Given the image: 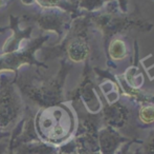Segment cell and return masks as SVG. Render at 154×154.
<instances>
[{"mask_svg":"<svg viewBox=\"0 0 154 154\" xmlns=\"http://www.w3.org/2000/svg\"><path fill=\"white\" fill-rule=\"evenodd\" d=\"M71 64L65 58L61 60V68L54 77L42 74L36 67H27L25 70H19L14 75V81L19 92L29 98L41 108H47L62 103L63 84L66 75L71 69Z\"/></svg>","mask_w":154,"mask_h":154,"instance_id":"1","label":"cell"},{"mask_svg":"<svg viewBox=\"0 0 154 154\" xmlns=\"http://www.w3.org/2000/svg\"><path fill=\"white\" fill-rule=\"evenodd\" d=\"M34 123L39 138L53 146L64 143L73 128L72 116L62 103L41 108L38 113L35 114Z\"/></svg>","mask_w":154,"mask_h":154,"instance_id":"2","label":"cell"},{"mask_svg":"<svg viewBox=\"0 0 154 154\" xmlns=\"http://www.w3.org/2000/svg\"><path fill=\"white\" fill-rule=\"evenodd\" d=\"M24 108L14 76H11L8 72L0 73V131L11 132L14 129L22 118Z\"/></svg>","mask_w":154,"mask_h":154,"instance_id":"3","label":"cell"},{"mask_svg":"<svg viewBox=\"0 0 154 154\" xmlns=\"http://www.w3.org/2000/svg\"><path fill=\"white\" fill-rule=\"evenodd\" d=\"M49 36H39L38 38L31 39L25 47H22L18 51L12 53H0V73L13 72L18 74L22 67H36V68L47 69V64L43 61H39L35 54L38 50L42 49L43 44L48 40Z\"/></svg>","mask_w":154,"mask_h":154,"instance_id":"4","label":"cell"},{"mask_svg":"<svg viewBox=\"0 0 154 154\" xmlns=\"http://www.w3.org/2000/svg\"><path fill=\"white\" fill-rule=\"evenodd\" d=\"M23 21L37 25L40 30L45 32L53 31L58 35V42L63 39L65 31L70 25V15L58 8H41L36 12L25 13L21 16Z\"/></svg>","mask_w":154,"mask_h":154,"instance_id":"5","label":"cell"},{"mask_svg":"<svg viewBox=\"0 0 154 154\" xmlns=\"http://www.w3.org/2000/svg\"><path fill=\"white\" fill-rule=\"evenodd\" d=\"M20 17H15L13 14L10 15V29L13 31L12 37L5 41L2 47L0 53H12L21 49V43L23 40H31V34L34 30L32 25H29L26 29L21 30L19 28L20 25Z\"/></svg>","mask_w":154,"mask_h":154,"instance_id":"6","label":"cell"},{"mask_svg":"<svg viewBox=\"0 0 154 154\" xmlns=\"http://www.w3.org/2000/svg\"><path fill=\"white\" fill-rule=\"evenodd\" d=\"M12 150L15 154H57L58 152L57 147L44 143L42 140L20 145Z\"/></svg>","mask_w":154,"mask_h":154,"instance_id":"7","label":"cell"},{"mask_svg":"<svg viewBox=\"0 0 154 154\" xmlns=\"http://www.w3.org/2000/svg\"><path fill=\"white\" fill-rule=\"evenodd\" d=\"M142 117L145 121H149V123L154 120V108H146V109H143Z\"/></svg>","mask_w":154,"mask_h":154,"instance_id":"8","label":"cell"},{"mask_svg":"<svg viewBox=\"0 0 154 154\" xmlns=\"http://www.w3.org/2000/svg\"><path fill=\"white\" fill-rule=\"evenodd\" d=\"M10 147V137L0 139V154H8Z\"/></svg>","mask_w":154,"mask_h":154,"instance_id":"9","label":"cell"},{"mask_svg":"<svg viewBox=\"0 0 154 154\" xmlns=\"http://www.w3.org/2000/svg\"><path fill=\"white\" fill-rule=\"evenodd\" d=\"M11 136V132H3L0 131V139H3V138H8Z\"/></svg>","mask_w":154,"mask_h":154,"instance_id":"10","label":"cell"},{"mask_svg":"<svg viewBox=\"0 0 154 154\" xmlns=\"http://www.w3.org/2000/svg\"><path fill=\"white\" fill-rule=\"evenodd\" d=\"M8 4V1H1V0H0V8H5Z\"/></svg>","mask_w":154,"mask_h":154,"instance_id":"11","label":"cell"},{"mask_svg":"<svg viewBox=\"0 0 154 154\" xmlns=\"http://www.w3.org/2000/svg\"><path fill=\"white\" fill-rule=\"evenodd\" d=\"M10 29V27H4V28H0V33H4L5 31H8V30Z\"/></svg>","mask_w":154,"mask_h":154,"instance_id":"12","label":"cell"},{"mask_svg":"<svg viewBox=\"0 0 154 154\" xmlns=\"http://www.w3.org/2000/svg\"><path fill=\"white\" fill-rule=\"evenodd\" d=\"M8 154H15V153H14V152H13V150H12V149H10V148H8Z\"/></svg>","mask_w":154,"mask_h":154,"instance_id":"13","label":"cell"},{"mask_svg":"<svg viewBox=\"0 0 154 154\" xmlns=\"http://www.w3.org/2000/svg\"><path fill=\"white\" fill-rule=\"evenodd\" d=\"M57 154H58V153H57Z\"/></svg>","mask_w":154,"mask_h":154,"instance_id":"14","label":"cell"}]
</instances>
